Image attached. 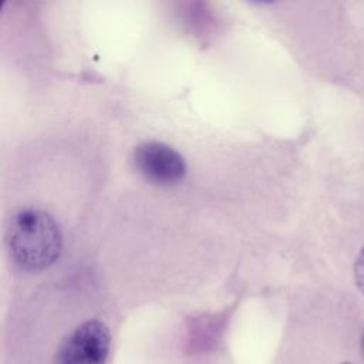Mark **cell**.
<instances>
[{
    "mask_svg": "<svg viewBox=\"0 0 364 364\" xmlns=\"http://www.w3.org/2000/svg\"><path fill=\"white\" fill-rule=\"evenodd\" d=\"M112 331L100 317H87L54 337L11 343L3 364H108Z\"/></svg>",
    "mask_w": 364,
    "mask_h": 364,
    "instance_id": "cell-1",
    "label": "cell"
},
{
    "mask_svg": "<svg viewBox=\"0 0 364 364\" xmlns=\"http://www.w3.org/2000/svg\"><path fill=\"white\" fill-rule=\"evenodd\" d=\"M6 245L16 264L28 272H38L60 257L63 235L50 213L27 208L11 215L6 229Z\"/></svg>",
    "mask_w": 364,
    "mask_h": 364,
    "instance_id": "cell-2",
    "label": "cell"
},
{
    "mask_svg": "<svg viewBox=\"0 0 364 364\" xmlns=\"http://www.w3.org/2000/svg\"><path fill=\"white\" fill-rule=\"evenodd\" d=\"M134 162L148 181L158 185L176 183L186 173L183 156L172 146L156 141L141 144L134 152Z\"/></svg>",
    "mask_w": 364,
    "mask_h": 364,
    "instance_id": "cell-3",
    "label": "cell"
},
{
    "mask_svg": "<svg viewBox=\"0 0 364 364\" xmlns=\"http://www.w3.org/2000/svg\"><path fill=\"white\" fill-rule=\"evenodd\" d=\"M354 279L358 290L364 294V246L361 247L354 263Z\"/></svg>",
    "mask_w": 364,
    "mask_h": 364,
    "instance_id": "cell-4",
    "label": "cell"
},
{
    "mask_svg": "<svg viewBox=\"0 0 364 364\" xmlns=\"http://www.w3.org/2000/svg\"><path fill=\"white\" fill-rule=\"evenodd\" d=\"M361 351H363V355H364V336L361 337Z\"/></svg>",
    "mask_w": 364,
    "mask_h": 364,
    "instance_id": "cell-5",
    "label": "cell"
},
{
    "mask_svg": "<svg viewBox=\"0 0 364 364\" xmlns=\"http://www.w3.org/2000/svg\"><path fill=\"white\" fill-rule=\"evenodd\" d=\"M340 364H351V363H340Z\"/></svg>",
    "mask_w": 364,
    "mask_h": 364,
    "instance_id": "cell-6",
    "label": "cell"
}]
</instances>
